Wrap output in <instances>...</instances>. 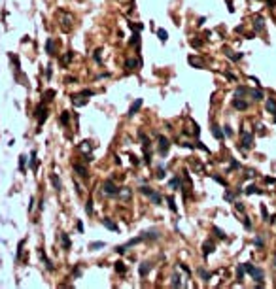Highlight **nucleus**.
<instances>
[{
    "label": "nucleus",
    "mask_w": 276,
    "mask_h": 289,
    "mask_svg": "<svg viewBox=\"0 0 276 289\" xmlns=\"http://www.w3.org/2000/svg\"><path fill=\"white\" fill-rule=\"evenodd\" d=\"M240 140H242V146H240V148H244V149L254 148V134H252V132L240 131Z\"/></svg>",
    "instance_id": "obj_1"
},
{
    "label": "nucleus",
    "mask_w": 276,
    "mask_h": 289,
    "mask_svg": "<svg viewBox=\"0 0 276 289\" xmlns=\"http://www.w3.org/2000/svg\"><path fill=\"white\" fill-rule=\"evenodd\" d=\"M244 268H246V272H248L254 280H259V282H263V270H259V268H255L252 263H244Z\"/></svg>",
    "instance_id": "obj_2"
},
{
    "label": "nucleus",
    "mask_w": 276,
    "mask_h": 289,
    "mask_svg": "<svg viewBox=\"0 0 276 289\" xmlns=\"http://www.w3.org/2000/svg\"><path fill=\"white\" fill-rule=\"evenodd\" d=\"M102 191H104L106 195H110V197H115V195H119V189L115 187V183H113L112 180H106L104 183H102Z\"/></svg>",
    "instance_id": "obj_3"
},
{
    "label": "nucleus",
    "mask_w": 276,
    "mask_h": 289,
    "mask_svg": "<svg viewBox=\"0 0 276 289\" xmlns=\"http://www.w3.org/2000/svg\"><path fill=\"white\" fill-rule=\"evenodd\" d=\"M36 119H38V125H44V121L47 119V108H45V102H42L40 106L36 108Z\"/></svg>",
    "instance_id": "obj_4"
},
{
    "label": "nucleus",
    "mask_w": 276,
    "mask_h": 289,
    "mask_svg": "<svg viewBox=\"0 0 276 289\" xmlns=\"http://www.w3.org/2000/svg\"><path fill=\"white\" fill-rule=\"evenodd\" d=\"M168 148H170V142H168L165 136H159V153H161V155H167Z\"/></svg>",
    "instance_id": "obj_5"
},
{
    "label": "nucleus",
    "mask_w": 276,
    "mask_h": 289,
    "mask_svg": "<svg viewBox=\"0 0 276 289\" xmlns=\"http://www.w3.org/2000/svg\"><path fill=\"white\" fill-rule=\"evenodd\" d=\"M142 104H144V100H142V98H136L134 102L131 104V108H129V113H127L129 117H132V115H134V113H136V112H138V110L142 108Z\"/></svg>",
    "instance_id": "obj_6"
},
{
    "label": "nucleus",
    "mask_w": 276,
    "mask_h": 289,
    "mask_svg": "<svg viewBox=\"0 0 276 289\" xmlns=\"http://www.w3.org/2000/svg\"><path fill=\"white\" fill-rule=\"evenodd\" d=\"M214 249H216L214 242H212V240H206V242L202 244V255H204V257H208V255L214 251Z\"/></svg>",
    "instance_id": "obj_7"
},
{
    "label": "nucleus",
    "mask_w": 276,
    "mask_h": 289,
    "mask_svg": "<svg viewBox=\"0 0 276 289\" xmlns=\"http://www.w3.org/2000/svg\"><path fill=\"white\" fill-rule=\"evenodd\" d=\"M248 93H250V96H252L254 100H263V98H265L263 91H259V89H250Z\"/></svg>",
    "instance_id": "obj_8"
},
{
    "label": "nucleus",
    "mask_w": 276,
    "mask_h": 289,
    "mask_svg": "<svg viewBox=\"0 0 276 289\" xmlns=\"http://www.w3.org/2000/svg\"><path fill=\"white\" fill-rule=\"evenodd\" d=\"M233 106H235L236 110H246L248 108V102H246V100H240V98H235L233 100Z\"/></svg>",
    "instance_id": "obj_9"
},
{
    "label": "nucleus",
    "mask_w": 276,
    "mask_h": 289,
    "mask_svg": "<svg viewBox=\"0 0 276 289\" xmlns=\"http://www.w3.org/2000/svg\"><path fill=\"white\" fill-rule=\"evenodd\" d=\"M72 102H74V106H82V104H87V98H83V95L80 93V95L72 96Z\"/></svg>",
    "instance_id": "obj_10"
},
{
    "label": "nucleus",
    "mask_w": 276,
    "mask_h": 289,
    "mask_svg": "<svg viewBox=\"0 0 276 289\" xmlns=\"http://www.w3.org/2000/svg\"><path fill=\"white\" fill-rule=\"evenodd\" d=\"M102 225H104L106 227V229H110V230H113V232H117V225H115V223H113V221H110V219H102Z\"/></svg>",
    "instance_id": "obj_11"
},
{
    "label": "nucleus",
    "mask_w": 276,
    "mask_h": 289,
    "mask_svg": "<svg viewBox=\"0 0 276 289\" xmlns=\"http://www.w3.org/2000/svg\"><path fill=\"white\" fill-rule=\"evenodd\" d=\"M149 268H151V265H149V263H142V265H140V270H138V272H140L142 278L149 274Z\"/></svg>",
    "instance_id": "obj_12"
},
{
    "label": "nucleus",
    "mask_w": 276,
    "mask_h": 289,
    "mask_svg": "<svg viewBox=\"0 0 276 289\" xmlns=\"http://www.w3.org/2000/svg\"><path fill=\"white\" fill-rule=\"evenodd\" d=\"M267 112H269V113H272V115L276 113V100H272V98H269V100H267Z\"/></svg>",
    "instance_id": "obj_13"
},
{
    "label": "nucleus",
    "mask_w": 276,
    "mask_h": 289,
    "mask_svg": "<svg viewBox=\"0 0 276 289\" xmlns=\"http://www.w3.org/2000/svg\"><path fill=\"white\" fill-rule=\"evenodd\" d=\"M244 274H246V268H244V265H238V267H236V280H238V282H242Z\"/></svg>",
    "instance_id": "obj_14"
},
{
    "label": "nucleus",
    "mask_w": 276,
    "mask_h": 289,
    "mask_svg": "<svg viewBox=\"0 0 276 289\" xmlns=\"http://www.w3.org/2000/svg\"><path fill=\"white\" fill-rule=\"evenodd\" d=\"M49 180H51V183H53L55 189H61V180H59V176H57V174H51Z\"/></svg>",
    "instance_id": "obj_15"
},
{
    "label": "nucleus",
    "mask_w": 276,
    "mask_h": 289,
    "mask_svg": "<svg viewBox=\"0 0 276 289\" xmlns=\"http://www.w3.org/2000/svg\"><path fill=\"white\" fill-rule=\"evenodd\" d=\"M38 255H40V259L44 261V265L47 267V270H51V268H53V265H51V261H49V259H47V257L44 255V251H38Z\"/></svg>",
    "instance_id": "obj_16"
},
{
    "label": "nucleus",
    "mask_w": 276,
    "mask_h": 289,
    "mask_svg": "<svg viewBox=\"0 0 276 289\" xmlns=\"http://www.w3.org/2000/svg\"><path fill=\"white\" fill-rule=\"evenodd\" d=\"M74 170L78 172V176H82V178H87V170L83 166H80V164H74Z\"/></svg>",
    "instance_id": "obj_17"
},
{
    "label": "nucleus",
    "mask_w": 276,
    "mask_h": 289,
    "mask_svg": "<svg viewBox=\"0 0 276 289\" xmlns=\"http://www.w3.org/2000/svg\"><path fill=\"white\" fill-rule=\"evenodd\" d=\"M61 240H63V248H64V249H70V246H72L70 238H68L66 234H61Z\"/></svg>",
    "instance_id": "obj_18"
},
{
    "label": "nucleus",
    "mask_w": 276,
    "mask_h": 289,
    "mask_svg": "<svg viewBox=\"0 0 276 289\" xmlns=\"http://www.w3.org/2000/svg\"><path fill=\"white\" fill-rule=\"evenodd\" d=\"M61 123H63V125H68V123H70V112L61 113Z\"/></svg>",
    "instance_id": "obj_19"
},
{
    "label": "nucleus",
    "mask_w": 276,
    "mask_h": 289,
    "mask_svg": "<svg viewBox=\"0 0 276 289\" xmlns=\"http://www.w3.org/2000/svg\"><path fill=\"white\" fill-rule=\"evenodd\" d=\"M25 166H27V157L21 155V157H19V170H21L23 174H25Z\"/></svg>",
    "instance_id": "obj_20"
},
{
    "label": "nucleus",
    "mask_w": 276,
    "mask_h": 289,
    "mask_svg": "<svg viewBox=\"0 0 276 289\" xmlns=\"http://www.w3.org/2000/svg\"><path fill=\"white\" fill-rule=\"evenodd\" d=\"M214 136H216V138H217V140H221V138H223V134H225V131H221V129H219V127H214Z\"/></svg>",
    "instance_id": "obj_21"
},
{
    "label": "nucleus",
    "mask_w": 276,
    "mask_h": 289,
    "mask_svg": "<svg viewBox=\"0 0 276 289\" xmlns=\"http://www.w3.org/2000/svg\"><path fill=\"white\" fill-rule=\"evenodd\" d=\"M157 36H159V40H161V42H167L168 34H167V30H165V28H159V30H157Z\"/></svg>",
    "instance_id": "obj_22"
},
{
    "label": "nucleus",
    "mask_w": 276,
    "mask_h": 289,
    "mask_svg": "<svg viewBox=\"0 0 276 289\" xmlns=\"http://www.w3.org/2000/svg\"><path fill=\"white\" fill-rule=\"evenodd\" d=\"M246 193H248V195H255V193H257V195H261L263 191H261V189H257L255 185H250L248 189H246Z\"/></svg>",
    "instance_id": "obj_23"
},
{
    "label": "nucleus",
    "mask_w": 276,
    "mask_h": 289,
    "mask_svg": "<svg viewBox=\"0 0 276 289\" xmlns=\"http://www.w3.org/2000/svg\"><path fill=\"white\" fill-rule=\"evenodd\" d=\"M138 64H140V61H136V59H129L127 63H125V66H127V68H136Z\"/></svg>",
    "instance_id": "obj_24"
},
{
    "label": "nucleus",
    "mask_w": 276,
    "mask_h": 289,
    "mask_svg": "<svg viewBox=\"0 0 276 289\" xmlns=\"http://www.w3.org/2000/svg\"><path fill=\"white\" fill-rule=\"evenodd\" d=\"M212 230H214V232H216L217 236H219V238H223V240L227 238V234H225V232H223L221 229H219V227H216V225H214V227H212Z\"/></svg>",
    "instance_id": "obj_25"
},
{
    "label": "nucleus",
    "mask_w": 276,
    "mask_h": 289,
    "mask_svg": "<svg viewBox=\"0 0 276 289\" xmlns=\"http://www.w3.org/2000/svg\"><path fill=\"white\" fill-rule=\"evenodd\" d=\"M104 242H91L89 244V249H100V248H104Z\"/></svg>",
    "instance_id": "obj_26"
},
{
    "label": "nucleus",
    "mask_w": 276,
    "mask_h": 289,
    "mask_svg": "<svg viewBox=\"0 0 276 289\" xmlns=\"http://www.w3.org/2000/svg\"><path fill=\"white\" fill-rule=\"evenodd\" d=\"M254 27H255V30H263V19H261V17H255Z\"/></svg>",
    "instance_id": "obj_27"
},
{
    "label": "nucleus",
    "mask_w": 276,
    "mask_h": 289,
    "mask_svg": "<svg viewBox=\"0 0 276 289\" xmlns=\"http://www.w3.org/2000/svg\"><path fill=\"white\" fill-rule=\"evenodd\" d=\"M80 149H82V151H85V153L89 155V151H91V142H82Z\"/></svg>",
    "instance_id": "obj_28"
},
{
    "label": "nucleus",
    "mask_w": 276,
    "mask_h": 289,
    "mask_svg": "<svg viewBox=\"0 0 276 289\" xmlns=\"http://www.w3.org/2000/svg\"><path fill=\"white\" fill-rule=\"evenodd\" d=\"M172 287H182V282H180V276L178 274L172 276Z\"/></svg>",
    "instance_id": "obj_29"
},
{
    "label": "nucleus",
    "mask_w": 276,
    "mask_h": 289,
    "mask_svg": "<svg viewBox=\"0 0 276 289\" xmlns=\"http://www.w3.org/2000/svg\"><path fill=\"white\" fill-rule=\"evenodd\" d=\"M227 57H229V59H231V61H240V59H242V53H231V51H227Z\"/></svg>",
    "instance_id": "obj_30"
},
{
    "label": "nucleus",
    "mask_w": 276,
    "mask_h": 289,
    "mask_svg": "<svg viewBox=\"0 0 276 289\" xmlns=\"http://www.w3.org/2000/svg\"><path fill=\"white\" fill-rule=\"evenodd\" d=\"M70 59H72V53H70V51H68V53L64 55L63 59H61V64H63V66H66V64L70 63Z\"/></svg>",
    "instance_id": "obj_31"
},
{
    "label": "nucleus",
    "mask_w": 276,
    "mask_h": 289,
    "mask_svg": "<svg viewBox=\"0 0 276 289\" xmlns=\"http://www.w3.org/2000/svg\"><path fill=\"white\" fill-rule=\"evenodd\" d=\"M149 199L153 200V204H161V195H159V193H155V191L151 193V197H149Z\"/></svg>",
    "instance_id": "obj_32"
},
{
    "label": "nucleus",
    "mask_w": 276,
    "mask_h": 289,
    "mask_svg": "<svg viewBox=\"0 0 276 289\" xmlns=\"http://www.w3.org/2000/svg\"><path fill=\"white\" fill-rule=\"evenodd\" d=\"M167 202H168V208H170L172 212H178V208H176V204H174V199H172V197H168Z\"/></svg>",
    "instance_id": "obj_33"
},
{
    "label": "nucleus",
    "mask_w": 276,
    "mask_h": 289,
    "mask_svg": "<svg viewBox=\"0 0 276 289\" xmlns=\"http://www.w3.org/2000/svg\"><path fill=\"white\" fill-rule=\"evenodd\" d=\"M138 44H140V34L134 32V36L131 38V45H138Z\"/></svg>",
    "instance_id": "obj_34"
},
{
    "label": "nucleus",
    "mask_w": 276,
    "mask_h": 289,
    "mask_svg": "<svg viewBox=\"0 0 276 289\" xmlns=\"http://www.w3.org/2000/svg\"><path fill=\"white\" fill-rule=\"evenodd\" d=\"M235 168H240V164H238V161H236V159H231V166H229V170H227V174H229V172H231V170H235Z\"/></svg>",
    "instance_id": "obj_35"
},
{
    "label": "nucleus",
    "mask_w": 276,
    "mask_h": 289,
    "mask_svg": "<svg viewBox=\"0 0 276 289\" xmlns=\"http://www.w3.org/2000/svg\"><path fill=\"white\" fill-rule=\"evenodd\" d=\"M30 168H32V170L36 168V151H32V153H30Z\"/></svg>",
    "instance_id": "obj_36"
},
{
    "label": "nucleus",
    "mask_w": 276,
    "mask_h": 289,
    "mask_svg": "<svg viewBox=\"0 0 276 289\" xmlns=\"http://www.w3.org/2000/svg\"><path fill=\"white\" fill-rule=\"evenodd\" d=\"M115 270H117V272H119V274H123V272H125V270H127V268H125V265H123V263H121V261H119V263H115Z\"/></svg>",
    "instance_id": "obj_37"
},
{
    "label": "nucleus",
    "mask_w": 276,
    "mask_h": 289,
    "mask_svg": "<svg viewBox=\"0 0 276 289\" xmlns=\"http://www.w3.org/2000/svg\"><path fill=\"white\" fill-rule=\"evenodd\" d=\"M140 193H144V195H148V197H151V193H153V189L151 187H140Z\"/></svg>",
    "instance_id": "obj_38"
},
{
    "label": "nucleus",
    "mask_w": 276,
    "mask_h": 289,
    "mask_svg": "<svg viewBox=\"0 0 276 289\" xmlns=\"http://www.w3.org/2000/svg\"><path fill=\"white\" fill-rule=\"evenodd\" d=\"M170 187H172V189L180 187V178H172V180H170Z\"/></svg>",
    "instance_id": "obj_39"
},
{
    "label": "nucleus",
    "mask_w": 276,
    "mask_h": 289,
    "mask_svg": "<svg viewBox=\"0 0 276 289\" xmlns=\"http://www.w3.org/2000/svg\"><path fill=\"white\" fill-rule=\"evenodd\" d=\"M119 195H121L123 199H129V197H131V191H129L127 187H123V191H119Z\"/></svg>",
    "instance_id": "obj_40"
},
{
    "label": "nucleus",
    "mask_w": 276,
    "mask_h": 289,
    "mask_svg": "<svg viewBox=\"0 0 276 289\" xmlns=\"http://www.w3.org/2000/svg\"><path fill=\"white\" fill-rule=\"evenodd\" d=\"M244 93H248V89H246V87H236V91H235V95H236V96L244 95Z\"/></svg>",
    "instance_id": "obj_41"
},
{
    "label": "nucleus",
    "mask_w": 276,
    "mask_h": 289,
    "mask_svg": "<svg viewBox=\"0 0 276 289\" xmlns=\"http://www.w3.org/2000/svg\"><path fill=\"white\" fill-rule=\"evenodd\" d=\"M51 96H55V91H47L44 95V102H47V100H51Z\"/></svg>",
    "instance_id": "obj_42"
},
{
    "label": "nucleus",
    "mask_w": 276,
    "mask_h": 289,
    "mask_svg": "<svg viewBox=\"0 0 276 289\" xmlns=\"http://www.w3.org/2000/svg\"><path fill=\"white\" fill-rule=\"evenodd\" d=\"M51 49H53V40L49 38V40H47V44H45V51H47V53H51Z\"/></svg>",
    "instance_id": "obj_43"
},
{
    "label": "nucleus",
    "mask_w": 276,
    "mask_h": 289,
    "mask_svg": "<svg viewBox=\"0 0 276 289\" xmlns=\"http://www.w3.org/2000/svg\"><path fill=\"white\" fill-rule=\"evenodd\" d=\"M85 210H87V214H93V200H87Z\"/></svg>",
    "instance_id": "obj_44"
},
{
    "label": "nucleus",
    "mask_w": 276,
    "mask_h": 289,
    "mask_svg": "<svg viewBox=\"0 0 276 289\" xmlns=\"http://www.w3.org/2000/svg\"><path fill=\"white\" fill-rule=\"evenodd\" d=\"M223 199H225L227 202H233V199H235V197H233V193H229V191H227V193L223 195Z\"/></svg>",
    "instance_id": "obj_45"
},
{
    "label": "nucleus",
    "mask_w": 276,
    "mask_h": 289,
    "mask_svg": "<svg viewBox=\"0 0 276 289\" xmlns=\"http://www.w3.org/2000/svg\"><path fill=\"white\" fill-rule=\"evenodd\" d=\"M157 178H159V180H163V178H165V168H163V166L159 168V172H157Z\"/></svg>",
    "instance_id": "obj_46"
},
{
    "label": "nucleus",
    "mask_w": 276,
    "mask_h": 289,
    "mask_svg": "<svg viewBox=\"0 0 276 289\" xmlns=\"http://www.w3.org/2000/svg\"><path fill=\"white\" fill-rule=\"evenodd\" d=\"M235 208L238 210V212H244V204L242 202H235Z\"/></svg>",
    "instance_id": "obj_47"
},
{
    "label": "nucleus",
    "mask_w": 276,
    "mask_h": 289,
    "mask_svg": "<svg viewBox=\"0 0 276 289\" xmlns=\"http://www.w3.org/2000/svg\"><path fill=\"white\" fill-rule=\"evenodd\" d=\"M199 274L202 276L204 280H208V278H210V274H208V272H206V270H202V268H200V270H199Z\"/></svg>",
    "instance_id": "obj_48"
},
{
    "label": "nucleus",
    "mask_w": 276,
    "mask_h": 289,
    "mask_svg": "<svg viewBox=\"0 0 276 289\" xmlns=\"http://www.w3.org/2000/svg\"><path fill=\"white\" fill-rule=\"evenodd\" d=\"M214 180H216L217 183H221V185H227V181L223 180V178H219V176H214Z\"/></svg>",
    "instance_id": "obj_49"
},
{
    "label": "nucleus",
    "mask_w": 276,
    "mask_h": 289,
    "mask_svg": "<svg viewBox=\"0 0 276 289\" xmlns=\"http://www.w3.org/2000/svg\"><path fill=\"white\" fill-rule=\"evenodd\" d=\"M261 214H263V217L269 221V212H267V208H265V206H261Z\"/></svg>",
    "instance_id": "obj_50"
},
{
    "label": "nucleus",
    "mask_w": 276,
    "mask_h": 289,
    "mask_svg": "<svg viewBox=\"0 0 276 289\" xmlns=\"http://www.w3.org/2000/svg\"><path fill=\"white\" fill-rule=\"evenodd\" d=\"M244 227H246V229H252V221H250V217H244Z\"/></svg>",
    "instance_id": "obj_51"
},
{
    "label": "nucleus",
    "mask_w": 276,
    "mask_h": 289,
    "mask_svg": "<svg viewBox=\"0 0 276 289\" xmlns=\"http://www.w3.org/2000/svg\"><path fill=\"white\" fill-rule=\"evenodd\" d=\"M254 244L257 246V248H263V240H261V238H255V240H254Z\"/></svg>",
    "instance_id": "obj_52"
},
{
    "label": "nucleus",
    "mask_w": 276,
    "mask_h": 289,
    "mask_svg": "<svg viewBox=\"0 0 276 289\" xmlns=\"http://www.w3.org/2000/svg\"><path fill=\"white\" fill-rule=\"evenodd\" d=\"M80 274H82V270H80V267H76V268H74V278H78Z\"/></svg>",
    "instance_id": "obj_53"
},
{
    "label": "nucleus",
    "mask_w": 276,
    "mask_h": 289,
    "mask_svg": "<svg viewBox=\"0 0 276 289\" xmlns=\"http://www.w3.org/2000/svg\"><path fill=\"white\" fill-rule=\"evenodd\" d=\"M197 146H199L202 151H208V148H206V146H202V142H197Z\"/></svg>",
    "instance_id": "obj_54"
},
{
    "label": "nucleus",
    "mask_w": 276,
    "mask_h": 289,
    "mask_svg": "<svg viewBox=\"0 0 276 289\" xmlns=\"http://www.w3.org/2000/svg\"><path fill=\"white\" fill-rule=\"evenodd\" d=\"M223 131H225V134H227V136H231V134H233V131H231V129H229V127H225Z\"/></svg>",
    "instance_id": "obj_55"
},
{
    "label": "nucleus",
    "mask_w": 276,
    "mask_h": 289,
    "mask_svg": "<svg viewBox=\"0 0 276 289\" xmlns=\"http://www.w3.org/2000/svg\"><path fill=\"white\" fill-rule=\"evenodd\" d=\"M274 263H276V255H274Z\"/></svg>",
    "instance_id": "obj_56"
}]
</instances>
